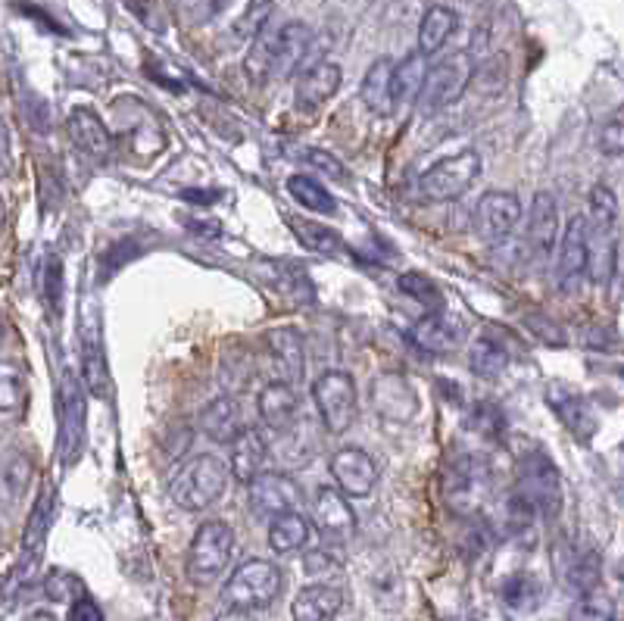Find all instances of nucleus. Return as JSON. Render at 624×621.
Segmentation results:
<instances>
[{"label": "nucleus", "instance_id": "obj_23", "mask_svg": "<svg viewBox=\"0 0 624 621\" xmlns=\"http://www.w3.org/2000/svg\"><path fill=\"white\" fill-rule=\"evenodd\" d=\"M69 138H72V144L79 151L91 156V160H97V163H104L109 151H113L107 126L101 122L97 113H91L87 107H79L69 113Z\"/></svg>", "mask_w": 624, "mask_h": 621}, {"label": "nucleus", "instance_id": "obj_33", "mask_svg": "<svg viewBox=\"0 0 624 621\" xmlns=\"http://www.w3.org/2000/svg\"><path fill=\"white\" fill-rule=\"evenodd\" d=\"M287 194L306 207V210H313V213H322V215H331L338 210V203H334V197L328 194L322 181H316V178H309V175H291L287 178Z\"/></svg>", "mask_w": 624, "mask_h": 621}, {"label": "nucleus", "instance_id": "obj_51", "mask_svg": "<svg viewBox=\"0 0 624 621\" xmlns=\"http://www.w3.org/2000/svg\"><path fill=\"white\" fill-rule=\"evenodd\" d=\"M0 338H3V316H0Z\"/></svg>", "mask_w": 624, "mask_h": 621}, {"label": "nucleus", "instance_id": "obj_42", "mask_svg": "<svg viewBox=\"0 0 624 621\" xmlns=\"http://www.w3.org/2000/svg\"><path fill=\"white\" fill-rule=\"evenodd\" d=\"M568 621H615V609H612V602L603 600V597L587 594V597L572 609Z\"/></svg>", "mask_w": 624, "mask_h": 621}, {"label": "nucleus", "instance_id": "obj_44", "mask_svg": "<svg viewBox=\"0 0 624 621\" xmlns=\"http://www.w3.org/2000/svg\"><path fill=\"white\" fill-rule=\"evenodd\" d=\"M600 148H603L605 156H622V151H624L622 116H615L609 126H603V131H600Z\"/></svg>", "mask_w": 624, "mask_h": 621}, {"label": "nucleus", "instance_id": "obj_3", "mask_svg": "<svg viewBox=\"0 0 624 621\" xmlns=\"http://www.w3.org/2000/svg\"><path fill=\"white\" fill-rule=\"evenodd\" d=\"M281 594V572L275 562L269 559H247L240 562L228 584L222 587V600L228 609H240V612H254V609H266L272 606Z\"/></svg>", "mask_w": 624, "mask_h": 621}, {"label": "nucleus", "instance_id": "obj_53", "mask_svg": "<svg viewBox=\"0 0 624 621\" xmlns=\"http://www.w3.org/2000/svg\"><path fill=\"white\" fill-rule=\"evenodd\" d=\"M175 3H178V0H175Z\"/></svg>", "mask_w": 624, "mask_h": 621}, {"label": "nucleus", "instance_id": "obj_5", "mask_svg": "<svg viewBox=\"0 0 624 621\" xmlns=\"http://www.w3.org/2000/svg\"><path fill=\"white\" fill-rule=\"evenodd\" d=\"M235 550V531L228 522H203L197 528L195 540H191V550H188V578L195 584H210L219 578L232 559Z\"/></svg>", "mask_w": 624, "mask_h": 621}, {"label": "nucleus", "instance_id": "obj_48", "mask_svg": "<svg viewBox=\"0 0 624 621\" xmlns=\"http://www.w3.org/2000/svg\"><path fill=\"white\" fill-rule=\"evenodd\" d=\"M10 172V129H7V119L0 116V178H7Z\"/></svg>", "mask_w": 624, "mask_h": 621}, {"label": "nucleus", "instance_id": "obj_7", "mask_svg": "<svg viewBox=\"0 0 624 621\" xmlns=\"http://www.w3.org/2000/svg\"><path fill=\"white\" fill-rule=\"evenodd\" d=\"M516 493L534 513L553 518V515L562 509L560 469H556L543 453H528V456L521 459Z\"/></svg>", "mask_w": 624, "mask_h": 621}, {"label": "nucleus", "instance_id": "obj_38", "mask_svg": "<svg viewBox=\"0 0 624 621\" xmlns=\"http://www.w3.org/2000/svg\"><path fill=\"white\" fill-rule=\"evenodd\" d=\"M28 474H32V462L22 453H13L0 469V491L7 493L10 500H20L25 488H28Z\"/></svg>", "mask_w": 624, "mask_h": 621}, {"label": "nucleus", "instance_id": "obj_36", "mask_svg": "<svg viewBox=\"0 0 624 621\" xmlns=\"http://www.w3.org/2000/svg\"><path fill=\"white\" fill-rule=\"evenodd\" d=\"M503 600L516 612H531L543 600V587L534 575H513L503 584Z\"/></svg>", "mask_w": 624, "mask_h": 621}, {"label": "nucleus", "instance_id": "obj_46", "mask_svg": "<svg viewBox=\"0 0 624 621\" xmlns=\"http://www.w3.org/2000/svg\"><path fill=\"white\" fill-rule=\"evenodd\" d=\"M47 301L54 309L63 306V262L60 259H50V266H47Z\"/></svg>", "mask_w": 624, "mask_h": 621}, {"label": "nucleus", "instance_id": "obj_32", "mask_svg": "<svg viewBox=\"0 0 624 621\" xmlns=\"http://www.w3.org/2000/svg\"><path fill=\"white\" fill-rule=\"evenodd\" d=\"M425 72H428V57H422L419 50L410 54L403 63H393V104H410L415 101L419 87L425 82Z\"/></svg>", "mask_w": 624, "mask_h": 621}, {"label": "nucleus", "instance_id": "obj_39", "mask_svg": "<svg viewBox=\"0 0 624 621\" xmlns=\"http://www.w3.org/2000/svg\"><path fill=\"white\" fill-rule=\"evenodd\" d=\"M44 594L54 602H75L79 597H85V584L79 575L63 572V569H54L47 578H44Z\"/></svg>", "mask_w": 624, "mask_h": 621}, {"label": "nucleus", "instance_id": "obj_20", "mask_svg": "<svg viewBox=\"0 0 624 621\" xmlns=\"http://www.w3.org/2000/svg\"><path fill=\"white\" fill-rule=\"evenodd\" d=\"M266 343H269V353H272V363L279 368L281 382L284 385H294L301 382L303 372H306V347H303V338L297 328H272L266 335Z\"/></svg>", "mask_w": 624, "mask_h": 621}, {"label": "nucleus", "instance_id": "obj_34", "mask_svg": "<svg viewBox=\"0 0 624 621\" xmlns=\"http://www.w3.org/2000/svg\"><path fill=\"white\" fill-rule=\"evenodd\" d=\"M294 235L306 250L322 254V257H341L346 250L344 237L338 235L334 229H328V225H319V222H306V219L294 222Z\"/></svg>", "mask_w": 624, "mask_h": 621}, {"label": "nucleus", "instance_id": "obj_8", "mask_svg": "<svg viewBox=\"0 0 624 621\" xmlns=\"http://www.w3.org/2000/svg\"><path fill=\"white\" fill-rule=\"evenodd\" d=\"M313 400L331 434H344L356 419V385L341 368H328L313 382Z\"/></svg>", "mask_w": 624, "mask_h": 621}, {"label": "nucleus", "instance_id": "obj_30", "mask_svg": "<svg viewBox=\"0 0 624 621\" xmlns=\"http://www.w3.org/2000/svg\"><path fill=\"white\" fill-rule=\"evenodd\" d=\"M456 25H459V16L452 13L450 7H431L428 13L422 16V25H419V54L434 57L444 44L450 42Z\"/></svg>", "mask_w": 624, "mask_h": 621}, {"label": "nucleus", "instance_id": "obj_37", "mask_svg": "<svg viewBox=\"0 0 624 621\" xmlns=\"http://www.w3.org/2000/svg\"><path fill=\"white\" fill-rule=\"evenodd\" d=\"M590 215H593V225L609 237H619V200L615 194L609 191L605 185H597L590 191Z\"/></svg>", "mask_w": 624, "mask_h": 621}, {"label": "nucleus", "instance_id": "obj_9", "mask_svg": "<svg viewBox=\"0 0 624 621\" xmlns=\"http://www.w3.org/2000/svg\"><path fill=\"white\" fill-rule=\"evenodd\" d=\"M60 453H63L66 466H72L82 450V437H85V390H82V378L63 368L60 378Z\"/></svg>", "mask_w": 624, "mask_h": 621}, {"label": "nucleus", "instance_id": "obj_14", "mask_svg": "<svg viewBox=\"0 0 624 621\" xmlns=\"http://www.w3.org/2000/svg\"><path fill=\"white\" fill-rule=\"evenodd\" d=\"M313 518H316L319 535L331 547H341V543H346L350 537L356 535V513L346 503L344 493L334 491V488H319L316 506H313Z\"/></svg>", "mask_w": 624, "mask_h": 621}, {"label": "nucleus", "instance_id": "obj_24", "mask_svg": "<svg viewBox=\"0 0 624 621\" xmlns=\"http://www.w3.org/2000/svg\"><path fill=\"white\" fill-rule=\"evenodd\" d=\"M341 87V66L338 63H313L297 82V109H319L328 104Z\"/></svg>", "mask_w": 624, "mask_h": 621}, {"label": "nucleus", "instance_id": "obj_31", "mask_svg": "<svg viewBox=\"0 0 624 621\" xmlns=\"http://www.w3.org/2000/svg\"><path fill=\"white\" fill-rule=\"evenodd\" d=\"M469 365H472V372L478 378L494 382V378H499V375L506 372V365H509V350H506V343L499 341L496 335L484 331V335L472 343Z\"/></svg>", "mask_w": 624, "mask_h": 621}, {"label": "nucleus", "instance_id": "obj_28", "mask_svg": "<svg viewBox=\"0 0 624 621\" xmlns=\"http://www.w3.org/2000/svg\"><path fill=\"white\" fill-rule=\"evenodd\" d=\"M200 425H203V434L215 441V444H232L237 437V431L244 429L240 425V407H237L235 397H219L210 407L203 409L200 415Z\"/></svg>", "mask_w": 624, "mask_h": 621}, {"label": "nucleus", "instance_id": "obj_2", "mask_svg": "<svg viewBox=\"0 0 624 621\" xmlns=\"http://www.w3.org/2000/svg\"><path fill=\"white\" fill-rule=\"evenodd\" d=\"M228 478H232L228 466L213 453H203L175 471L169 481V496L178 509L200 513V509H210L215 500L228 491Z\"/></svg>", "mask_w": 624, "mask_h": 621}, {"label": "nucleus", "instance_id": "obj_50", "mask_svg": "<svg viewBox=\"0 0 624 621\" xmlns=\"http://www.w3.org/2000/svg\"><path fill=\"white\" fill-rule=\"evenodd\" d=\"M28 621H57V619H54V612H44V609H38V612H32V616H28Z\"/></svg>", "mask_w": 624, "mask_h": 621}, {"label": "nucleus", "instance_id": "obj_10", "mask_svg": "<svg viewBox=\"0 0 624 621\" xmlns=\"http://www.w3.org/2000/svg\"><path fill=\"white\" fill-rule=\"evenodd\" d=\"M247 503H250V513L262 515V518H275V515L301 509L303 488L284 471H262L259 478L250 481Z\"/></svg>", "mask_w": 624, "mask_h": 621}, {"label": "nucleus", "instance_id": "obj_21", "mask_svg": "<svg viewBox=\"0 0 624 621\" xmlns=\"http://www.w3.org/2000/svg\"><path fill=\"white\" fill-rule=\"evenodd\" d=\"M372 400H375V412H381L390 422H407L419 412V397L410 387V382H403L400 375H381L372 385Z\"/></svg>", "mask_w": 624, "mask_h": 621}, {"label": "nucleus", "instance_id": "obj_26", "mask_svg": "<svg viewBox=\"0 0 624 621\" xmlns=\"http://www.w3.org/2000/svg\"><path fill=\"white\" fill-rule=\"evenodd\" d=\"M344 606V594L328 584H309L294 600V621H334Z\"/></svg>", "mask_w": 624, "mask_h": 621}, {"label": "nucleus", "instance_id": "obj_45", "mask_svg": "<svg viewBox=\"0 0 624 621\" xmlns=\"http://www.w3.org/2000/svg\"><path fill=\"white\" fill-rule=\"evenodd\" d=\"M306 572L322 575V572H341V556L334 550H313L306 556Z\"/></svg>", "mask_w": 624, "mask_h": 621}, {"label": "nucleus", "instance_id": "obj_35", "mask_svg": "<svg viewBox=\"0 0 624 621\" xmlns=\"http://www.w3.org/2000/svg\"><path fill=\"white\" fill-rule=\"evenodd\" d=\"M28 387H25V372L13 360H0V412H20L25 407Z\"/></svg>", "mask_w": 624, "mask_h": 621}, {"label": "nucleus", "instance_id": "obj_4", "mask_svg": "<svg viewBox=\"0 0 624 621\" xmlns=\"http://www.w3.org/2000/svg\"><path fill=\"white\" fill-rule=\"evenodd\" d=\"M472 72L474 63L466 50H459V54H452L447 60L431 66L428 72H425V82H422L419 94H415L419 113L422 116H434L440 109L452 107L466 94V87L472 82Z\"/></svg>", "mask_w": 624, "mask_h": 621}, {"label": "nucleus", "instance_id": "obj_40", "mask_svg": "<svg viewBox=\"0 0 624 621\" xmlns=\"http://www.w3.org/2000/svg\"><path fill=\"white\" fill-rule=\"evenodd\" d=\"M400 291H403L407 297H412L415 303L428 306L431 313H434V309H440V303H444L440 291H437V284L425 279V276H419V272H407V276H400Z\"/></svg>", "mask_w": 624, "mask_h": 621}, {"label": "nucleus", "instance_id": "obj_1", "mask_svg": "<svg viewBox=\"0 0 624 621\" xmlns=\"http://www.w3.org/2000/svg\"><path fill=\"white\" fill-rule=\"evenodd\" d=\"M313 47V28L306 22H284L279 28H262L247 57L244 72L254 85H269L297 72Z\"/></svg>", "mask_w": 624, "mask_h": 621}, {"label": "nucleus", "instance_id": "obj_22", "mask_svg": "<svg viewBox=\"0 0 624 621\" xmlns=\"http://www.w3.org/2000/svg\"><path fill=\"white\" fill-rule=\"evenodd\" d=\"M266 459H269V447H266L262 434L257 429H240L232 441V456L225 466L232 471V478L250 484L254 478L266 471Z\"/></svg>", "mask_w": 624, "mask_h": 621}, {"label": "nucleus", "instance_id": "obj_19", "mask_svg": "<svg viewBox=\"0 0 624 621\" xmlns=\"http://www.w3.org/2000/svg\"><path fill=\"white\" fill-rule=\"evenodd\" d=\"M257 409L259 419L275 431L279 437H284L287 431L297 429V422H301L297 394H294V387L284 385V382H272V385L262 387L257 397Z\"/></svg>", "mask_w": 624, "mask_h": 621}, {"label": "nucleus", "instance_id": "obj_52", "mask_svg": "<svg viewBox=\"0 0 624 621\" xmlns=\"http://www.w3.org/2000/svg\"><path fill=\"white\" fill-rule=\"evenodd\" d=\"M266 3H272V7H275V3H279V0H266Z\"/></svg>", "mask_w": 624, "mask_h": 621}, {"label": "nucleus", "instance_id": "obj_11", "mask_svg": "<svg viewBox=\"0 0 624 621\" xmlns=\"http://www.w3.org/2000/svg\"><path fill=\"white\" fill-rule=\"evenodd\" d=\"M546 407L556 412V419L568 429L572 437H578L581 444L593 441V434H597V412H593L590 400L584 397L581 390L556 382V385L546 387Z\"/></svg>", "mask_w": 624, "mask_h": 621}, {"label": "nucleus", "instance_id": "obj_47", "mask_svg": "<svg viewBox=\"0 0 624 621\" xmlns=\"http://www.w3.org/2000/svg\"><path fill=\"white\" fill-rule=\"evenodd\" d=\"M69 621H104V609L91 597H79L75 602H69Z\"/></svg>", "mask_w": 624, "mask_h": 621}, {"label": "nucleus", "instance_id": "obj_43", "mask_svg": "<svg viewBox=\"0 0 624 621\" xmlns=\"http://www.w3.org/2000/svg\"><path fill=\"white\" fill-rule=\"evenodd\" d=\"M303 156H306V163H309L313 169H319L322 175H328V178H334V181H346V175H350L344 163H341L334 153L309 148V151H303Z\"/></svg>", "mask_w": 624, "mask_h": 621}, {"label": "nucleus", "instance_id": "obj_17", "mask_svg": "<svg viewBox=\"0 0 624 621\" xmlns=\"http://www.w3.org/2000/svg\"><path fill=\"white\" fill-rule=\"evenodd\" d=\"M560 241V207L550 191H538L531 200V215H528V250L534 259H550L553 247Z\"/></svg>", "mask_w": 624, "mask_h": 621}, {"label": "nucleus", "instance_id": "obj_13", "mask_svg": "<svg viewBox=\"0 0 624 621\" xmlns=\"http://www.w3.org/2000/svg\"><path fill=\"white\" fill-rule=\"evenodd\" d=\"M491 493V471L484 462L459 459L447 478V500L456 513H474Z\"/></svg>", "mask_w": 624, "mask_h": 621}, {"label": "nucleus", "instance_id": "obj_41", "mask_svg": "<svg viewBox=\"0 0 624 621\" xmlns=\"http://www.w3.org/2000/svg\"><path fill=\"white\" fill-rule=\"evenodd\" d=\"M568 581H572L575 590H581L584 597L593 594L597 584H600V562H597V553H578L575 562H572Z\"/></svg>", "mask_w": 624, "mask_h": 621}, {"label": "nucleus", "instance_id": "obj_6", "mask_svg": "<svg viewBox=\"0 0 624 621\" xmlns=\"http://www.w3.org/2000/svg\"><path fill=\"white\" fill-rule=\"evenodd\" d=\"M478 175H481V156H478V151H462L456 153V156L440 160V163H434L428 172H422L419 191H422L425 200H434V203L459 200L462 194L472 188Z\"/></svg>", "mask_w": 624, "mask_h": 621}, {"label": "nucleus", "instance_id": "obj_27", "mask_svg": "<svg viewBox=\"0 0 624 621\" xmlns=\"http://www.w3.org/2000/svg\"><path fill=\"white\" fill-rule=\"evenodd\" d=\"M393 60L388 57H381V60H375V63L368 66L366 79H363V104H366L368 113H375V116H390L393 113Z\"/></svg>", "mask_w": 624, "mask_h": 621}, {"label": "nucleus", "instance_id": "obj_18", "mask_svg": "<svg viewBox=\"0 0 624 621\" xmlns=\"http://www.w3.org/2000/svg\"><path fill=\"white\" fill-rule=\"evenodd\" d=\"M462 338H466L462 321L452 319L450 313H444V309H434L428 316H422V319L415 321V328H412V343L422 353H431V356L450 353V350H456L462 343Z\"/></svg>", "mask_w": 624, "mask_h": 621}, {"label": "nucleus", "instance_id": "obj_49", "mask_svg": "<svg viewBox=\"0 0 624 621\" xmlns=\"http://www.w3.org/2000/svg\"><path fill=\"white\" fill-rule=\"evenodd\" d=\"M215 621H257L250 612H240V609H228V612H222Z\"/></svg>", "mask_w": 624, "mask_h": 621}, {"label": "nucleus", "instance_id": "obj_25", "mask_svg": "<svg viewBox=\"0 0 624 621\" xmlns=\"http://www.w3.org/2000/svg\"><path fill=\"white\" fill-rule=\"evenodd\" d=\"M82 385L94 397H107L109 394V368L107 356H104V341H101V331L91 319L85 321V331H82Z\"/></svg>", "mask_w": 624, "mask_h": 621}, {"label": "nucleus", "instance_id": "obj_29", "mask_svg": "<svg viewBox=\"0 0 624 621\" xmlns=\"http://www.w3.org/2000/svg\"><path fill=\"white\" fill-rule=\"evenodd\" d=\"M309 537H313V525L301 509L275 515L272 525H269V543H272L275 553H297L309 543Z\"/></svg>", "mask_w": 624, "mask_h": 621}, {"label": "nucleus", "instance_id": "obj_15", "mask_svg": "<svg viewBox=\"0 0 624 621\" xmlns=\"http://www.w3.org/2000/svg\"><path fill=\"white\" fill-rule=\"evenodd\" d=\"M590 269V225L584 215H575L560 241V288L572 291Z\"/></svg>", "mask_w": 624, "mask_h": 621}, {"label": "nucleus", "instance_id": "obj_16", "mask_svg": "<svg viewBox=\"0 0 624 621\" xmlns=\"http://www.w3.org/2000/svg\"><path fill=\"white\" fill-rule=\"evenodd\" d=\"M331 474L344 496H368L378 484V466L366 450L344 447L331 456Z\"/></svg>", "mask_w": 624, "mask_h": 621}, {"label": "nucleus", "instance_id": "obj_12", "mask_svg": "<svg viewBox=\"0 0 624 621\" xmlns=\"http://www.w3.org/2000/svg\"><path fill=\"white\" fill-rule=\"evenodd\" d=\"M518 219H521V200L509 191H487L478 200V213H474V229L484 241H503L516 232Z\"/></svg>", "mask_w": 624, "mask_h": 621}]
</instances>
